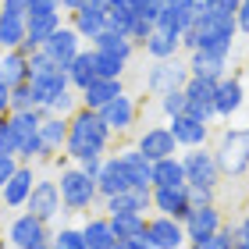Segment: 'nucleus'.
Returning a JSON list of instances; mask_svg holds the SVG:
<instances>
[{
  "instance_id": "nucleus-1",
  "label": "nucleus",
  "mask_w": 249,
  "mask_h": 249,
  "mask_svg": "<svg viewBox=\"0 0 249 249\" xmlns=\"http://www.w3.org/2000/svg\"><path fill=\"white\" fill-rule=\"evenodd\" d=\"M71 132H68V146H64V157H71L75 164H82L86 157H107V146H110V132L107 121L100 118V110H89V107H78L71 118Z\"/></svg>"
},
{
  "instance_id": "nucleus-2",
  "label": "nucleus",
  "mask_w": 249,
  "mask_h": 249,
  "mask_svg": "<svg viewBox=\"0 0 249 249\" xmlns=\"http://www.w3.org/2000/svg\"><path fill=\"white\" fill-rule=\"evenodd\" d=\"M217 167L228 182H239L249 175V128H224L213 146Z\"/></svg>"
},
{
  "instance_id": "nucleus-3",
  "label": "nucleus",
  "mask_w": 249,
  "mask_h": 249,
  "mask_svg": "<svg viewBox=\"0 0 249 249\" xmlns=\"http://www.w3.org/2000/svg\"><path fill=\"white\" fill-rule=\"evenodd\" d=\"M192 29L199 32V50L217 53V57H231L235 53V39H239V21L235 18H217L210 11H199Z\"/></svg>"
},
{
  "instance_id": "nucleus-4",
  "label": "nucleus",
  "mask_w": 249,
  "mask_h": 249,
  "mask_svg": "<svg viewBox=\"0 0 249 249\" xmlns=\"http://www.w3.org/2000/svg\"><path fill=\"white\" fill-rule=\"evenodd\" d=\"M57 185H61V199H64V210H71V213H89V207L100 199V192H96V178H89L82 167H64L61 178H57Z\"/></svg>"
},
{
  "instance_id": "nucleus-5",
  "label": "nucleus",
  "mask_w": 249,
  "mask_h": 249,
  "mask_svg": "<svg viewBox=\"0 0 249 249\" xmlns=\"http://www.w3.org/2000/svg\"><path fill=\"white\" fill-rule=\"evenodd\" d=\"M189 78H192L189 61H182V57L153 61L150 71H146V93L160 100V96H167V93H175V89H185Z\"/></svg>"
},
{
  "instance_id": "nucleus-6",
  "label": "nucleus",
  "mask_w": 249,
  "mask_h": 249,
  "mask_svg": "<svg viewBox=\"0 0 249 249\" xmlns=\"http://www.w3.org/2000/svg\"><path fill=\"white\" fill-rule=\"evenodd\" d=\"M7 242L15 249H53V231L47 221L32 217V213H18L7 224Z\"/></svg>"
},
{
  "instance_id": "nucleus-7",
  "label": "nucleus",
  "mask_w": 249,
  "mask_h": 249,
  "mask_svg": "<svg viewBox=\"0 0 249 249\" xmlns=\"http://www.w3.org/2000/svg\"><path fill=\"white\" fill-rule=\"evenodd\" d=\"M182 167H185V182L189 185H207V189H217L221 185V167H217V157L213 150L199 146V150H189L182 153Z\"/></svg>"
},
{
  "instance_id": "nucleus-8",
  "label": "nucleus",
  "mask_w": 249,
  "mask_h": 249,
  "mask_svg": "<svg viewBox=\"0 0 249 249\" xmlns=\"http://www.w3.org/2000/svg\"><path fill=\"white\" fill-rule=\"evenodd\" d=\"M146 239L157 249H185L189 246L185 224L175 221V217H164V213H150V221H146Z\"/></svg>"
},
{
  "instance_id": "nucleus-9",
  "label": "nucleus",
  "mask_w": 249,
  "mask_h": 249,
  "mask_svg": "<svg viewBox=\"0 0 249 249\" xmlns=\"http://www.w3.org/2000/svg\"><path fill=\"white\" fill-rule=\"evenodd\" d=\"M246 107V78L242 75H224L217 82V96H213V110L221 121H231L239 110Z\"/></svg>"
},
{
  "instance_id": "nucleus-10",
  "label": "nucleus",
  "mask_w": 249,
  "mask_h": 249,
  "mask_svg": "<svg viewBox=\"0 0 249 249\" xmlns=\"http://www.w3.org/2000/svg\"><path fill=\"white\" fill-rule=\"evenodd\" d=\"M61 207H64V199H61V185L57 182H50V178H39L36 182V189H32V196H29V203H25V210L32 213V217H39V221H53L61 213Z\"/></svg>"
},
{
  "instance_id": "nucleus-11",
  "label": "nucleus",
  "mask_w": 249,
  "mask_h": 249,
  "mask_svg": "<svg viewBox=\"0 0 249 249\" xmlns=\"http://www.w3.org/2000/svg\"><path fill=\"white\" fill-rule=\"evenodd\" d=\"M153 213H164V217L185 221L189 213H192L189 185H157V189H153Z\"/></svg>"
},
{
  "instance_id": "nucleus-12",
  "label": "nucleus",
  "mask_w": 249,
  "mask_h": 249,
  "mask_svg": "<svg viewBox=\"0 0 249 249\" xmlns=\"http://www.w3.org/2000/svg\"><path fill=\"white\" fill-rule=\"evenodd\" d=\"M135 146H139V150L150 157L153 164L164 160V157H178V153H175L178 142H175V135H171V128H167V124H150V128H142L139 139H135Z\"/></svg>"
},
{
  "instance_id": "nucleus-13",
  "label": "nucleus",
  "mask_w": 249,
  "mask_h": 249,
  "mask_svg": "<svg viewBox=\"0 0 249 249\" xmlns=\"http://www.w3.org/2000/svg\"><path fill=\"white\" fill-rule=\"evenodd\" d=\"M167 128H171L178 150H199V146L210 142V124L196 121L192 114H178V118H171V121H167Z\"/></svg>"
},
{
  "instance_id": "nucleus-14",
  "label": "nucleus",
  "mask_w": 249,
  "mask_h": 249,
  "mask_svg": "<svg viewBox=\"0 0 249 249\" xmlns=\"http://www.w3.org/2000/svg\"><path fill=\"white\" fill-rule=\"evenodd\" d=\"M114 157L121 160L124 171H128L132 189H153V160L139 150V146H121Z\"/></svg>"
},
{
  "instance_id": "nucleus-15",
  "label": "nucleus",
  "mask_w": 249,
  "mask_h": 249,
  "mask_svg": "<svg viewBox=\"0 0 249 249\" xmlns=\"http://www.w3.org/2000/svg\"><path fill=\"white\" fill-rule=\"evenodd\" d=\"M36 171H32V164H21L15 175H11V182L0 189V199H4V207L7 210H18V207H25L29 196H32V189H36Z\"/></svg>"
},
{
  "instance_id": "nucleus-16",
  "label": "nucleus",
  "mask_w": 249,
  "mask_h": 249,
  "mask_svg": "<svg viewBox=\"0 0 249 249\" xmlns=\"http://www.w3.org/2000/svg\"><path fill=\"white\" fill-rule=\"evenodd\" d=\"M182 224H185L189 242H199V239H207V235H217V231L224 228V213H221L217 203H213V207H196Z\"/></svg>"
},
{
  "instance_id": "nucleus-17",
  "label": "nucleus",
  "mask_w": 249,
  "mask_h": 249,
  "mask_svg": "<svg viewBox=\"0 0 249 249\" xmlns=\"http://www.w3.org/2000/svg\"><path fill=\"white\" fill-rule=\"evenodd\" d=\"M107 217H118V213H153V189H128L118 192V196L104 199Z\"/></svg>"
},
{
  "instance_id": "nucleus-18",
  "label": "nucleus",
  "mask_w": 249,
  "mask_h": 249,
  "mask_svg": "<svg viewBox=\"0 0 249 249\" xmlns=\"http://www.w3.org/2000/svg\"><path fill=\"white\" fill-rule=\"evenodd\" d=\"M68 25H71L82 39L93 43L100 32L107 29V4H104V0H89L82 11H75V15H71V21H68Z\"/></svg>"
},
{
  "instance_id": "nucleus-19",
  "label": "nucleus",
  "mask_w": 249,
  "mask_h": 249,
  "mask_svg": "<svg viewBox=\"0 0 249 249\" xmlns=\"http://www.w3.org/2000/svg\"><path fill=\"white\" fill-rule=\"evenodd\" d=\"M25 18H29V36L21 43V53H36L39 47H47L50 36L64 25L61 11H50V15H25Z\"/></svg>"
},
{
  "instance_id": "nucleus-20",
  "label": "nucleus",
  "mask_w": 249,
  "mask_h": 249,
  "mask_svg": "<svg viewBox=\"0 0 249 249\" xmlns=\"http://www.w3.org/2000/svg\"><path fill=\"white\" fill-rule=\"evenodd\" d=\"M43 50H47L50 57L57 61V64L64 68V71H68V68H71V61L78 57V53H82V36H78V32H75L71 25H61V29L50 36V43H47Z\"/></svg>"
},
{
  "instance_id": "nucleus-21",
  "label": "nucleus",
  "mask_w": 249,
  "mask_h": 249,
  "mask_svg": "<svg viewBox=\"0 0 249 249\" xmlns=\"http://www.w3.org/2000/svg\"><path fill=\"white\" fill-rule=\"evenodd\" d=\"M100 118L107 121V128L114 132V135H124L135 124V118H139V104H135L128 93H121L118 100H110V104L100 110Z\"/></svg>"
},
{
  "instance_id": "nucleus-22",
  "label": "nucleus",
  "mask_w": 249,
  "mask_h": 249,
  "mask_svg": "<svg viewBox=\"0 0 249 249\" xmlns=\"http://www.w3.org/2000/svg\"><path fill=\"white\" fill-rule=\"evenodd\" d=\"M128 189H132L128 171L121 167L118 157H107V160H104V171L96 175V192H100V199H110V196H118V192H128Z\"/></svg>"
},
{
  "instance_id": "nucleus-23",
  "label": "nucleus",
  "mask_w": 249,
  "mask_h": 249,
  "mask_svg": "<svg viewBox=\"0 0 249 249\" xmlns=\"http://www.w3.org/2000/svg\"><path fill=\"white\" fill-rule=\"evenodd\" d=\"M124 93V78H96L93 86H86L82 93H78V100H82V107L89 110H104L110 100H118Z\"/></svg>"
},
{
  "instance_id": "nucleus-24",
  "label": "nucleus",
  "mask_w": 249,
  "mask_h": 249,
  "mask_svg": "<svg viewBox=\"0 0 249 249\" xmlns=\"http://www.w3.org/2000/svg\"><path fill=\"white\" fill-rule=\"evenodd\" d=\"M189 71L196 78H210V82H221L224 75H231V57H217V53H207V50H196L189 53Z\"/></svg>"
},
{
  "instance_id": "nucleus-25",
  "label": "nucleus",
  "mask_w": 249,
  "mask_h": 249,
  "mask_svg": "<svg viewBox=\"0 0 249 249\" xmlns=\"http://www.w3.org/2000/svg\"><path fill=\"white\" fill-rule=\"evenodd\" d=\"M25 36H29V18L18 15V11L0 7V53L4 50H21Z\"/></svg>"
},
{
  "instance_id": "nucleus-26",
  "label": "nucleus",
  "mask_w": 249,
  "mask_h": 249,
  "mask_svg": "<svg viewBox=\"0 0 249 249\" xmlns=\"http://www.w3.org/2000/svg\"><path fill=\"white\" fill-rule=\"evenodd\" d=\"M82 235H86V246H89V249H114V246H118V235H114V228H110V217H107V213L86 217Z\"/></svg>"
},
{
  "instance_id": "nucleus-27",
  "label": "nucleus",
  "mask_w": 249,
  "mask_h": 249,
  "mask_svg": "<svg viewBox=\"0 0 249 249\" xmlns=\"http://www.w3.org/2000/svg\"><path fill=\"white\" fill-rule=\"evenodd\" d=\"M68 132H71V121L68 118H57V114H47L39 124V139L43 146H47V153H64V146H68Z\"/></svg>"
},
{
  "instance_id": "nucleus-28",
  "label": "nucleus",
  "mask_w": 249,
  "mask_h": 249,
  "mask_svg": "<svg viewBox=\"0 0 249 249\" xmlns=\"http://www.w3.org/2000/svg\"><path fill=\"white\" fill-rule=\"evenodd\" d=\"M89 47L100 50V53H114V57H121L124 64H132V57H135V43L128 36H121V32H114V29H104Z\"/></svg>"
},
{
  "instance_id": "nucleus-29",
  "label": "nucleus",
  "mask_w": 249,
  "mask_h": 249,
  "mask_svg": "<svg viewBox=\"0 0 249 249\" xmlns=\"http://www.w3.org/2000/svg\"><path fill=\"white\" fill-rule=\"evenodd\" d=\"M68 78H71V89H75V93H82L86 86H93L96 78H100V75H96V50H93V47L82 50V53L71 61V68H68Z\"/></svg>"
},
{
  "instance_id": "nucleus-30",
  "label": "nucleus",
  "mask_w": 249,
  "mask_h": 249,
  "mask_svg": "<svg viewBox=\"0 0 249 249\" xmlns=\"http://www.w3.org/2000/svg\"><path fill=\"white\" fill-rule=\"evenodd\" d=\"M0 78L15 89L21 82H29V53L21 50H4L0 53Z\"/></svg>"
},
{
  "instance_id": "nucleus-31",
  "label": "nucleus",
  "mask_w": 249,
  "mask_h": 249,
  "mask_svg": "<svg viewBox=\"0 0 249 249\" xmlns=\"http://www.w3.org/2000/svg\"><path fill=\"white\" fill-rule=\"evenodd\" d=\"M142 50H146L150 61H167V57H178V53H182V39L171 36V32H164V29H153V36L142 43Z\"/></svg>"
},
{
  "instance_id": "nucleus-32",
  "label": "nucleus",
  "mask_w": 249,
  "mask_h": 249,
  "mask_svg": "<svg viewBox=\"0 0 249 249\" xmlns=\"http://www.w3.org/2000/svg\"><path fill=\"white\" fill-rule=\"evenodd\" d=\"M146 221H150V213H118V217H110V228H114L118 242H132L146 235Z\"/></svg>"
},
{
  "instance_id": "nucleus-33",
  "label": "nucleus",
  "mask_w": 249,
  "mask_h": 249,
  "mask_svg": "<svg viewBox=\"0 0 249 249\" xmlns=\"http://www.w3.org/2000/svg\"><path fill=\"white\" fill-rule=\"evenodd\" d=\"M157 185H189V182H185L182 157H164V160L153 164V189H157Z\"/></svg>"
},
{
  "instance_id": "nucleus-34",
  "label": "nucleus",
  "mask_w": 249,
  "mask_h": 249,
  "mask_svg": "<svg viewBox=\"0 0 249 249\" xmlns=\"http://www.w3.org/2000/svg\"><path fill=\"white\" fill-rule=\"evenodd\" d=\"M57 71H64V68L53 61L43 47L36 53H29V82H43V78H50V75H57Z\"/></svg>"
},
{
  "instance_id": "nucleus-35",
  "label": "nucleus",
  "mask_w": 249,
  "mask_h": 249,
  "mask_svg": "<svg viewBox=\"0 0 249 249\" xmlns=\"http://www.w3.org/2000/svg\"><path fill=\"white\" fill-rule=\"evenodd\" d=\"M185 93L192 104H203V107H213V96H217V82H210V78H196L192 75L185 82Z\"/></svg>"
},
{
  "instance_id": "nucleus-36",
  "label": "nucleus",
  "mask_w": 249,
  "mask_h": 249,
  "mask_svg": "<svg viewBox=\"0 0 249 249\" xmlns=\"http://www.w3.org/2000/svg\"><path fill=\"white\" fill-rule=\"evenodd\" d=\"M25 110H39V100H36L32 82H21V86L11 89V114H25Z\"/></svg>"
},
{
  "instance_id": "nucleus-37",
  "label": "nucleus",
  "mask_w": 249,
  "mask_h": 249,
  "mask_svg": "<svg viewBox=\"0 0 249 249\" xmlns=\"http://www.w3.org/2000/svg\"><path fill=\"white\" fill-rule=\"evenodd\" d=\"M157 107H160V114L171 121V118H178V114H185V107H189V93H185V89H175V93H167V96L157 100Z\"/></svg>"
},
{
  "instance_id": "nucleus-38",
  "label": "nucleus",
  "mask_w": 249,
  "mask_h": 249,
  "mask_svg": "<svg viewBox=\"0 0 249 249\" xmlns=\"http://www.w3.org/2000/svg\"><path fill=\"white\" fill-rule=\"evenodd\" d=\"M124 68H128V64H124L121 57L96 50V75H100V78H124Z\"/></svg>"
},
{
  "instance_id": "nucleus-39",
  "label": "nucleus",
  "mask_w": 249,
  "mask_h": 249,
  "mask_svg": "<svg viewBox=\"0 0 249 249\" xmlns=\"http://www.w3.org/2000/svg\"><path fill=\"white\" fill-rule=\"evenodd\" d=\"M53 249H89L82 228H61L53 231Z\"/></svg>"
},
{
  "instance_id": "nucleus-40",
  "label": "nucleus",
  "mask_w": 249,
  "mask_h": 249,
  "mask_svg": "<svg viewBox=\"0 0 249 249\" xmlns=\"http://www.w3.org/2000/svg\"><path fill=\"white\" fill-rule=\"evenodd\" d=\"M224 228H228V235H231V246H235V249H246V246H249V213H242L239 221L224 224Z\"/></svg>"
},
{
  "instance_id": "nucleus-41",
  "label": "nucleus",
  "mask_w": 249,
  "mask_h": 249,
  "mask_svg": "<svg viewBox=\"0 0 249 249\" xmlns=\"http://www.w3.org/2000/svg\"><path fill=\"white\" fill-rule=\"evenodd\" d=\"M78 107H82V100H78V93H75V89H68V93H64V96L57 100V104L50 107V114H57V118H71Z\"/></svg>"
},
{
  "instance_id": "nucleus-42",
  "label": "nucleus",
  "mask_w": 249,
  "mask_h": 249,
  "mask_svg": "<svg viewBox=\"0 0 249 249\" xmlns=\"http://www.w3.org/2000/svg\"><path fill=\"white\" fill-rule=\"evenodd\" d=\"M189 249H235V246H231L228 228H221L217 235H207V239H199V242H189Z\"/></svg>"
},
{
  "instance_id": "nucleus-43",
  "label": "nucleus",
  "mask_w": 249,
  "mask_h": 249,
  "mask_svg": "<svg viewBox=\"0 0 249 249\" xmlns=\"http://www.w3.org/2000/svg\"><path fill=\"white\" fill-rule=\"evenodd\" d=\"M189 203H192V210H196V207H213V203H217V189L189 185Z\"/></svg>"
},
{
  "instance_id": "nucleus-44",
  "label": "nucleus",
  "mask_w": 249,
  "mask_h": 249,
  "mask_svg": "<svg viewBox=\"0 0 249 249\" xmlns=\"http://www.w3.org/2000/svg\"><path fill=\"white\" fill-rule=\"evenodd\" d=\"M153 29H157V25H153V21L139 15V18H135V25H132V32H128V39L135 43V47H142V43H146V39H150V36H153Z\"/></svg>"
},
{
  "instance_id": "nucleus-45",
  "label": "nucleus",
  "mask_w": 249,
  "mask_h": 249,
  "mask_svg": "<svg viewBox=\"0 0 249 249\" xmlns=\"http://www.w3.org/2000/svg\"><path fill=\"white\" fill-rule=\"evenodd\" d=\"M239 4L242 0H210L203 11H210V15H217V18H235L239 15Z\"/></svg>"
},
{
  "instance_id": "nucleus-46",
  "label": "nucleus",
  "mask_w": 249,
  "mask_h": 249,
  "mask_svg": "<svg viewBox=\"0 0 249 249\" xmlns=\"http://www.w3.org/2000/svg\"><path fill=\"white\" fill-rule=\"evenodd\" d=\"M21 167V160L18 157H7V153H0V189H4L7 182H11V175H15Z\"/></svg>"
},
{
  "instance_id": "nucleus-47",
  "label": "nucleus",
  "mask_w": 249,
  "mask_h": 249,
  "mask_svg": "<svg viewBox=\"0 0 249 249\" xmlns=\"http://www.w3.org/2000/svg\"><path fill=\"white\" fill-rule=\"evenodd\" d=\"M50 11H61V0H32L29 15H50Z\"/></svg>"
},
{
  "instance_id": "nucleus-48",
  "label": "nucleus",
  "mask_w": 249,
  "mask_h": 249,
  "mask_svg": "<svg viewBox=\"0 0 249 249\" xmlns=\"http://www.w3.org/2000/svg\"><path fill=\"white\" fill-rule=\"evenodd\" d=\"M104 160H107V157H86V160L78 164V167H82V171H86L89 178H96L100 171H104Z\"/></svg>"
},
{
  "instance_id": "nucleus-49",
  "label": "nucleus",
  "mask_w": 249,
  "mask_h": 249,
  "mask_svg": "<svg viewBox=\"0 0 249 249\" xmlns=\"http://www.w3.org/2000/svg\"><path fill=\"white\" fill-rule=\"evenodd\" d=\"M235 21H239V36H249V0H242V4H239Z\"/></svg>"
},
{
  "instance_id": "nucleus-50",
  "label": "nucleus",
  "mask_w": 249,
  "mask_h": 249,
  "mask_svg": "<svg viewBox=\"0 0 249 249\" xmlns=\"http://www.w3.org/2000/svg\"><path fill=\"white\" fill-rule=\"evenodd\" d=\"M0 114H11V86L0 78Z\"/></svg>"
},
{
  "instance_id": "nucleus-51",
  "label": "nucleus",
  "mask_w": 249,
  "mask_h": 249,
  "mask_svg": "<svg viewBox=\"0 0 249 249\" xmlns=\"http://www.w3.org/2000/svg\"><path fill=\"white\" fill-rule=\"evenodd\" d=\"M4 4V11H18V15H29V4L32 0H0Z\"/></svg>"
},
{
  "instance_id": "nucleus-52",
  "label": "nucleus",
  "mask_w": 249,
  "mask_h": 249,
  "mask_svg": "<svg viewBox=\"0 0 249 249\" xmlns=\"http://www.w3.org/2000/svg\"><path fill=\"white\" fill-rule=\"evenodd\" d=\"M0 153L15 157V142H11V132H7V124H4V128H0Z\"/></svg>"
},
{
  "instance_id": "nucleus-53",
  "label": "nucleus",
  "mask_w": 249,
  "mask_h": 249,
  "mask_svg": "<svg viewBox=\"0 0 249 249\" xmlns=\"http://www.w3.org/2000/svg\"><path fill=\"white\" fill-rule=\"evenodd\" d=\"M128 249H157V246L146 239V235H139V239H132V242H128Z\"/></svg>"
},
{
  "instance_id": "nucleus-54",
  "label": "nucleus",
  "mask_w": 249,
  "mask_h": 249,
  "mask_svg": "<svg viewBox=\"0 0 249 249\" xmlns=\"http://www.w3.org/2000/svg\"><path fill=\"white\" fill-rule=\"evenodd\" d=\"M242 75H246V82H249V61H246V64H242Z\"/></svg>"
},
{
  "instance_id": "nucleus-55",
  "label": "nucleus",
  "mask_w": 249,
  "mask_h": 249,
  "mask_svg": "<svg viewBox=\"0 0 249 249\" xmlns=\"http://www.w3.org/2000/svg\"><path fill=\"white\" fill-rule=\"evenodd\" d=\"M192 4H196V7H207V4H210V0H192Z\"/></svg>"
},
{
  "instance_id": "nucleus-56",
  "label": "nucleus",
  "mask_w": 249,
  "mask_h": 249,
  "mask_svg": "<svg viewBox=\"0 0 249 249\" xmlns=\"http://www.w3.org/2000/svg\"><path fill=\"white\" fill-rule=\"evenodd\" d=\"M4 124H7V114H0V128H4Z\"/></svg>"
},
{
  "instance_id": "nucleus-57",
  "label": "nucleus",
  "mask_w": 249,
  "mask_h": 249,
  "mask_svg": "<svg viewBox=\"0 0 249 249\" xmlns=\"http://www.w3.org/2000/svg\"><path fill=\"white\" fill-rule=\"evenodd\" d=\"M7 246H11V242H4V239H0V249H7Z\"/></svg>"
},
{
  "instance_id": "nucleus-58",
  "label": "nucleus",
  "mask_w": 249,
  "mask_h": 249,
  "mask_svg": "<svg viewBox=\"0 0 249 249\" xmlns=\"http://www.w3.org/2000/svg\"><path fill=\"white\" fill-rule=\"evenodd\" d=\"M167 4H175V0H167Z\"/></svg>"
},
{
  "instance_id": "nucleus-59",
  "label": "nucleus",
  "mask_w": 249,
  "mask_h": 249,
  "mask_svg": "<svg viewBox=\"0 0 249 249\" xmlns=\"http://www.w3.org/2000/svg\"><path fill=\"white\" fill-rule=\"evenodd\" d=\"M0 7H4V4H0Z\"/></svg>"
},
{
  "instance_id": "nucleus-60",
  "label": "nucleus",
  "mask_w": 249,
  "mask_h": 249,
  "mask_svg": "<svg viewBox=\"0 0 249 249\" xmlns=\"http://www.w3.org/2000/svg\"><path fill=\"white\" fill-rule=\"evenodd\" d=\"M246 249H249V246H246Z\"/></svg>"
}]
</instances>
